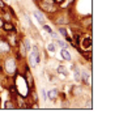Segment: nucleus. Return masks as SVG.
<instances>
[{
  "mask_svg": "<svg viewBox=\"0 0 136 115\" xmlns=\"http://www.w3.org/2000/svg\"><path fill=\"white\" fill-rule=\"evenodd\" d=\"M24 48H25V50H28V51L30 50V41H29L28 38L24 39Z\"/></svg>",
  "mask_w": 136,
  "mask_h": 115,
  "instance_id": "9d476101",
  "label": "nucleus"
},
{
  "mask_svg": "<svg viewBox=\"0 0 136 115\" xmlns=\"http://www.w3.org/2000/svg\"><path fill=\"white\" fill-rule=\"evenodd\" d=\"M47 48H48L50 51H54V50H55V47H54V44H48V46H47Z\"/></svg>",
  "mask_w": 136,
  "mask_h": 115,
  "instance_id": "a211bd4d",
  "label": "nucleus"
},
{
  "mask_svg": "<svg viewBox=\"0 0 136 115\" xmlns=\"http://www.w3.org/2000/svg\"><path fill=\"white\" fill-rule=\"evenodd\" d=\"M5 1H7V0H5Z\"/></svg>",
  "mask_w": 136,
  "mask_h": 115,
  "instance_id": "5701e85b",
  "label": "nucleus"
},
{
  "mask_svg": "<svg viewBox=\"0 0 136 115\" xmlns=\"http://www.w3.org/2000/svg\"><path fill=\"white\" fill-rule=\"evenodd\" d=\"M29 60H30V66H37L38 62H39V52H38V48L37 46H34L32 52H30V56H29Z\"/></svg>",
  "mask_w": 136,
  "mask_h": 115,
  "instance_id": "f03ea898",
  "label": "nucleus"
},
{
  "mask_svg": "<svg viewBox=\"0 0 136 115\" xmlns=\"http://www.w3.org/2000/svg\"><path fill=\"white\" fill-rule=\"evenodd\" d=\"M59 32H60V34L63 36V37H67L68 34H67V30L64 29V28H59Z\"/></svg>",
  "mask_w": 136,
  "mask_h": 115,
  "instance_id": "f8f14e48",
  "label": "nucleus"
},
{
  "mask_svg": "<svg viewBox=\"0 0 136 115\" xmlns=\"http://www.w3.org/2000/svg\"><path fill=\"white\" fill-rule=\"evenodd\" d=\"M5 32H12V30H14V26L11 24V22H5V24H3V26H1Z\"/></svg>",
  "mask_w": 136,
  "mask_h": 115,
  "instance_id": "20e7f679",
  "label": "nucleus"
},
{
  "mask_svg": "<svg viewBox=\"0 0 136 115\" xmlns=\"http://www.w3.org/2000/svg\"><path fill=\"white\" fill-rule=\"evenodd\" d=\"M26 77H28V81H29V88H33L34 86V81H33V77L30 75L29 69H26Z\"/></svg>",
  "mask_w": 136,
  "mask_h": 115,
  "instance_id": "0eeeda50",
  "label": "nucleus"
},
{
  "mask_svg": "<svg viewBox=\"0 0 136 115\" xmlns=\"http://www.w3.org/2000/svg\"><path fill=\"white\" fill-rule=\"evenodd\" d=\"M62 56H63L66 60H71V54H69V51H68L67 48H63V50H62Z\"/></svg>",
  "mask_w": 136,
  "mask_h": 115,
  "instance_id": "423d86ee",
  "label": "nucleus"
},
{
  "mask_svg": "<svg viewBox=\"0 0 136 115\" xmlns=\"http://www.w3.org/2000/svg\"><path fill=\"white\" fill-rule=\"evenodd\" d=\"M56 96H58V90L54 89V90H50V92H48V98H50V99H55Z\"/></svg>",
  "mask_w": 136,
  "mask_h": 115,
  "instance_id": "1a4fd4ad",
  "label": "nucleus"
},
{
  "mask_svg": "<svg viewBox=\"0 0 136 115\" xmlns=\"http://www.w3.org/2000/svg\"><path fill=\"white\" fill-rule=\"evenodd\" d=\"M75 78H76L77 81H80V78H81V75H80V72H79L77 69H75Z\"/></svg>",
  "mask_w": 136,
  "mask_h": 115,
  "instance_id": "ddd939ff",
  "label": "nucleus"
},
{
  "mask_svg": "<svg viewBox=\"0 0 136 115\" xmlns=\"http://www.w3.org/2000/svg\"><path fill=\"white\" fill-rule=\"evenodd\" d=\"M39 7H41L45 12H54V11H55L54 0H41V1H39Z\"/></svg>",
  "mask_w": 136,
  "mask_h": 115,
  "instance_id": "f257e3e1",
  "label": "nucleus"
},
{
  "mask_svg": "<svg viewBox=\"0 0 136 115\" xmlns=\"http://www.w3.org/2000/svg\"><path fill=\"white\" fill-rule=\"evenodd\" d=\"M90 46H92V39L90 38L84 39V42H82V47H84V48H90Z\"/></svg>",
  "mask_w": 136,
  "mask_h": 115,
  "instance_id": "6e6552de",
  "label": "nucleus"
},
{
  "mask_svg": "<svg viewBox=\"0 0 136 115\" xmlns=\"http://www.w3.org/2000/svg\"><path fill=\"white\" fill-rule=\"evenodd\" d=\"M43 28H45V30H46V32H48L50 34L52 33V30H51V28H50V26H47V25H45V24H43Z\"/></svg>",
  "mask_w": 136,
  "mask_h": 115,
  "instance_id": "dca6fc26",
  "label": "nucleus"
},
{
  "mask_svg": "<svg viewBox=\"0 0 136 115\" xmlns=\"http://www.w3.org/2000/svg\"><path fill=\"white\" fill-rule=\"evenodd\" d=\"M0 8H3V9L5 8V5H4V3H3V0H0Z\"/></svg>",
  "mask_w": 136,
  "mask_h": 115,
  "instance_id": "aec40b11",
  "label": "nucleus"
},
{
  "mask_svg": "<svg viewBox=\"0 0 136 115\" xmlns=\"http://www.w3.org/2000/svg\"><path fill=\"white\" fill-rule=\"evenodd\" d=\"M0 26H3V21L1 20H0Z\"/></svg>",
  "mask_w": 136,
  "mask_h": 115,
  "instance_id": "4be33fe9",
  "label": "nucleus"
},
{
  "mask_svg": "<svg viewBox=\"0 0 136 115\" xmlns=\"http://www.w3.org/2000/svg\"><path fill=\"white\" fill-rule=\"evenodd\" d=\"M58 71H59L60 73H63V75H66V73H67V71H66V68H64L63 66H60V67L58 68Z\"/></svg>",
  "mask_w": 136,
  "mask_h": 115,
  "instance_id": "4468645a",
  "label": "nucleus"
},
{
  "mask_svg": "<svg viewBox=\"0 0 136 115\" xmlns=\"http://www.w3.org/2000/svg\"><path fill=\"white\" fill-rule=\"evenodd\" d=\"M34 17L39 21V24H42V25L45 24V18H43V16H42L39 12H34Z\"/></svg>",
  "mask_w": 136,
  "mask_h": 115,
  "instance_id": "39448f33",
  "label": "nucleus"
},
{
  "mask_svg": "<svg viewBox=\"0 0 136 115\" xmlns=\"http://www.w3.org/2000/svg\"><path fill=\"white\" fill-rule=\"evenodd\" d=\"M84 78H85V82L89 81V77H88V73H84Z\"/></svg>",
  "mask_w": 136,
  "mask_h": 115,
  "instance_id": "6ab92c4d",
  "label": "nucleus"
},
{
  "mask_svg": "<svg viewBox=\"0 0 136 115\" xmlns=\"http://www.w3.org/2000/svg\"><path fill=\"white\" fill-rule=\"evenodd\" d=\"M16 33H14V30H12V32H9V34H8V41H9V43L11 44H17L16 43Z\"/></svg>",
  "mask_w": 136,
  "mask_h": 115,
  "instance_id": "7ed1b4c3",
  "label": "nucleus"
},
{
  "mask_svg": "<svg viewBox=\"0 0 136 115\" xmlns=\"http://www.w3.org/2000/svg\"><path fill=\"white\" fill-rule=\"evenodd\" d=\"M64 0H54V3H56V4H60V3H63Z\"/></svg>",
  "mask_w": 136,
  "mask_h": 115,
  "instance_id": "412c9836",
  "label": "nucleus"
},
{
  "mask_svg": "<svg viewBox=\"0 0 136 115\" xmlns=\"http://www.w3.org/2000/svg\"><path fill=\"white\" fill-rule=\"evenodd\" d=\"M14 106H13V103L12 102H7L5 103V109H13Z\"/></svg>",
  "mask_w": 136,
  "mask_h": 115,
  "instance_id": "2eb2a0df",
  "label": "nucleus"
},
{
  "mask_svg": "<svg viewBox=\"0 0 136 115\" xmlns=\"http://www.w3.org/2000/svg\"><path fill=\"white\" fill-rule=\"evenodd\" d=\"M58 44H59L60 47H63V48H66V43H64L63 41H58Z\"/></svg>",
  "mask_w": 136,
  "mask_h": 115,
  "instance_id": "f3484780",
  "label": "nucleus"
},
{
  "mask_svg": "<svg viewBox=\"0 0 136 115\" xmlns=\"http://www.w3.org/2000/svg\"><path fill=\"white\" fill-rule=\"evenodd\" d=\"M0 51H8V44L5 42H0Z\"/></svg>",
  "mask_w": 136,
  "mask_h": 115,
  "instance_id": "9b49d317",
  "label": "nucleus"
}]
</instances>
